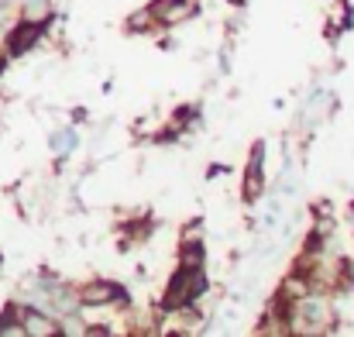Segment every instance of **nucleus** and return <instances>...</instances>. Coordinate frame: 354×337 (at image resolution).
<instances>
[{"label":"nucleus","mask_w":354,"mask_h":337,"mask_svg":"<svg viewBox=\"0 0 354 337\" xmlns=\"http://www.w3.org/2000/svg\"><path fill=\"white\" fill-rule=\"evenodd\" d=\"M196 117H200V107H193V104H186V107H176V113H172V127L183 134L186 127H193V124H196Z\"/></svg>","instance_id":"obj_9"},{"label":"nucleus","mask_w":354,"mask_h":337,"mask_svg":"<svg viewBox=\"0 0 354 337\" xmlns=\"http://www.w3.org/2000/svg\"><path fill=\"white\" fill-rule=\"evenodd\" d=\"M76 145H80V138H76V131H73V127H62V131H55V134H52V152H55V158H59V162H62Z\"/></svg>","instance_id":"obj_7"},{"label":"nucleus","mask_w":354,"mask_h":337,"mask_svg":"<svg viewBox=\"0 0 354 337\" xmlns=\"http://www.w3.org/2000/svg\"><path fill=\"white\" fill-rule=\"evenodd\" d=\"M148 10H151L155 24H162V28H176V24L196 17V3L193 0H151Z\"/></svg>","instance_id":"obj_5"},{"label":"nucleus","mask_w":354,"mask_h":337,"mask_svg":"<svg viewBox=\"0 0 354 337\" xmlns=\"http://www.w3.org/2000/svg\"><path fill=\"white\" fill-rule=\"evenodd\" d=\"M261 162H265V141H258L248 155V169H244V183H241V200L244 203H254L261 193H265V172H261Z\"/></svg>","instance_id":"obj_4"},{"label":"nucleus","mask_w":354,"mask_h":337,"mask_svg":"<svg viewBox=\"0 0 354 337\" xmlns=\"http://www.w3.org/2000/svg\"><path fill=\"white\" fill-rule=\"evenodd\" d=\"M76 296H80V307H86V310L124 307V303L131 300V296H127V289H124L120 282H111V279H93V282L80 286V289H76Z\"/></svg>","instance_id":"obj_3"},{"label":"nucleus","mask_w":354,"mask_h":337,"mask_svg":"<svg viewBox=\"0 0 354 337\" xmlns=\"http://www.w3.org/2000/svg\"><path fill=\"white\" fill-rule=\"evenodd\" d=\"M45 28L48 24H38V21H24V17H17V21H10L7 24V31H3V38H0V45H3V55L7 59H17V55H28L41 38H45Z\"/></svg>","instance_id":"obj_2"},{"label":"nucleus","mask_w":354,"mask_h":337,"mask_svg":"<svg viewBox=\"0 0 354 337\" xmlns=\"http://www.w3.org/2000/svg\"><path fill=\"white\" fill-rule=\"evenodd\" d=\"M231 3H234V7H241V3H244V0H231Z\"/></svg>","instance_id":"obj_11"},{"label":"nucleus","mask_w":354,"mask_h":337,"mask_svg":"<svg viewBox=\"0 0 354 337\" xmlns=\"http://www.w3.org/2000/svg\"><path fill=\"white\" fill-rule=\"evenodd\" d=\"M330 327H334V307H330V296L324 289H310L292 303V331L320 334Z\"/></svg>","instance_id":"obj_1"},{"label":"nucleus","mask_w":354,"mask_h":337,"mask_svg":"<svg viewBox=\"0 0 354 337\" xmlns=\"http://www.w3.org/2000/svg\"><path fill=\"white\" fill-rule=\"evenodd\" d=\"M124 28H127L131 35H148V31L155 28V17H151V10H148V7H141L138 14H131V17L124 21Z\"/></svg>","instance_id":"obj_8"},{"label":"nucleus","mask_w":354,"mask_h":337,"mask_svg":"<svg viewBox=\"0 0 354 337\" xmlns=\"http://www.w3.org/2000/svg\"><path fill=\"white\" fill-rule=\"evenodd\" d=\"M334 107V97H330V90H320V93H313L310 97V104H306V111H303V124L310 127V124H317V120H324L327 113Z\"/></svg>","instance_id":"obj_6"},{"label":"nucleus","mask_w":354,"mask_h":337,"mask_svg":"<svg viewBox=\"0 0 354 337\" xmlns=\"http://www.w3.org/2000/svg\"><path fill=\"white\" fill-rule=\"evenodd\" d=\"M3 62H7V55H3V48H0V69H3Z\"/></svg>","instance_id":"obj_10"}]
</instances>
